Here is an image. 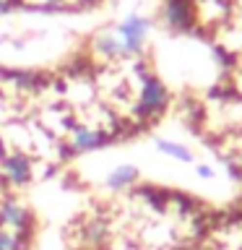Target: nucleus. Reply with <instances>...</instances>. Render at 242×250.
I'll list each match as a JSON object with an SVG mask.
<instances>
[{
  "label": "nucleus",
  "mask_w": 242,
  "mask_h": 250,
  "mask_svg": "<svg viewBox=\"0 0 242 250\" xmlns=\"http://www.w3.org/2000/svg\"><path fill=\"white\" fill-rule=\"evenodd\" d=\"M169 107V91L156 76H143L141 81V94L136 102V115L148 120V117H159Z\"/></svg>",
  "instance_id": "f257e3e1"
},
{
  "label": "nucleus",
  "mask_w": 242,
  "mask_h": 250,
  "mask_svg": "<svg viewBox=\"0 0 242 250\" xmlns=\"http://www.w3.org/2000/svg\"><path fill=\"white\" fill-rule=\"evenodd\" d=\"M146 34H148V21L143 16H128L120 26H117V39L122 44V58H133L143 50L146 44Z\"/></svg>",
  "instance_id": "f03ea898"
},
{
  "label": "nucleus",
  "mask_w": 242,
  "mask_h": 250,
  "mask_svg": "<svg viewBox=\"0 0 242 250\" xmlns=\"http://www.w3.org/2000/svg\"><path fill=\"white\" fill-rule=\"evenodd\" d=\"M0 227L23 237V232H29L34 227V219H31V211L21 201H16L13 195H3L0 198Z\"/></svg>",
  "instance_id": "7ed1b4c3"
},
{
  "label": "nucleus",
  "mask_w": 242,
  "mask_h": 250,
  "mask_svg": "<svg viewBox=\"0 0 242 250\" xmlns=\"http://www.w3.org/2000/svg\"><path fill=\"white\" fill-rule=\"evenodd\" d=\"M3 177L8 180V185L13 188H23L31 183L34 169H31V159L26 154L16 151V154H5L3 156Z\"/></svg>",
  "instance_id": "20e7f679"
},
{
  "label": "nucleus",
  "mask_w": 242,
  "mask_h": 250,
  "mask_svg": "<svg viewBox=\"0 0 242 250\" xmlns=\"http://www.w3.org/2000/svg\"><path fill=\"white\" fill-rule=\"evenodd\" d=\"M109 144V136L101 130H94V128H86V125H78V128L70 133V151L73 154H91L97 148H104Z\"/></svg>",
  "instance_id": "39448f33"
},
{
  "label": "nucleus",
  "mask_w": 242,
  "mask_h": 250,
  "mask_svg": "<svg viewBox=\"0 0 242 250\" xmlns=\"http://www.w3.org/2000/svg\"><path fill=\"white\" fill-rule=\"evenodd\" d=\"M164 21L175 31H187L195 21L193 0H167L164 3Z\"/></svg>",
  "instance_id": "423d86ee"
},
{
  "label": "nucleus",
  "mask_w": 242,
  "mask_h": 250,
  "mask_svg": "<svg viewBox=\"0 0 242 250\" xmlns=\"http://www.w3.org/2000/svg\"><path fill=\"white\" fill-rule=\"evenodd\" d=\"M136 180H138V167L136 164H120V167H115L107 175L104 185H107V190H112V193H122V190H128Z\"/></svg>",
  "instance_id": "0eeeda50"
},
{
  "label": "nucleus",
  "mask_w": 242,
  "mask_h": 250,
  "mask_svg": "<svg viewBox=\"0 0 242 250\" xmlns=\"http://www.w3.org/2000/svg\"><path fill=\"white\" fill-rule=\"evenodd\" d=\"M154 146H156V151H159V154L169 156V159H175V162H193V154H190V148H187V146H182V144H177V141L156 138V141H154Z\"/></svg>",
  "instance_id": "6e6552de"
},
{
  "label": "nucleus",
  "mask_w": 242,
  "mask_h": 250,
  "mask_svg": "<svg viewBox=\"0 0 242 250\" xmlns=\"http://www.w3.org/2000/svg\"><path fill=\"white\" fill-rule=\"evenodd\" d=\"M94 44H97V52L101 58H109V60L122 58V44H120V39H117V34H99Z\"/></svg>",
  "instance_id": "1a4fd4ad"
},
{
  "label": "nucleus",
  "mask_w": 242,
  "mask_h": 250,
  "mask_svg": "<svg viewBox=\"0 0 242 250\" xmlns=\"http://www.w3.org/2000/svg\"><path fill=\"white\" fill-rule=\"evenodd\" d=\"M0 250H26V237L0 227Z\"/></svg>",
  "instance_id": "9d476101"
},
{
  "label": "nucleus",
  "mask_w": 242,
  "mask_h": 250,
  "mask_svg": "<svg viewBox=\"0 0 242 250\" xmlns=\"http://www.w3.org/2000/svg\"><path fill=\"white\" fill-rule=\"evenodd\" d=\"M109 237V227L104 222H89L86 224V242L89 245H101Z\"/></svg>",
  "instance_id": "9b49d317"
},
{
  "label": "nucleus",
  "mask_w": 242,
  "mask_h": 250,
  "mask_svg": "<svg viewBox=\"0 0 242 250\" xmlns=\"http://www.w3.org/2000/svg\"><path fill=\"white\" fill-rule=\"evenodd\" d=\"M195 175L201 180H214L216 172H214V167H208V164H198V167H195Z\"/></svg>",
  "instance_id": "f8f14e48"
},
{
  "label": "nucleus",
  "mask_w": 242,
  "mask_h": 250,
  "mask_svg": "<svg viewBox=\"0 0 242 250\" xmlns=\"http://www.w3.org/2000/svg\"><path fill=\"white\" fill-rule=\"evenodd\" d=\"M8 8H11V3H8V0H0V16H3Z\"/></svg>",
  "instance_id": "ddd939ff"
}]
</instances>
